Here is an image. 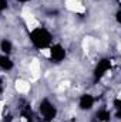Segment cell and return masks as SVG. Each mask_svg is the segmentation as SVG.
Masks as SVG:
<instances>
[{"mask_svg":"<svg viewBox=\"0 0 121 122\" xmlns=\"http://www.w3.org/2000/svg\"><path fill=\"white\" fill-rule=\"evenodd\" d=\"M29 41L31 43V46L36 48V50H43V48H47L53 44V34L51 31L49 30L47 27H43V26H36L30 29L29 33Z\"/></svg>","mask_w":121,"mask_h":122,"instance_id":"6da1fadb","label":"cell"},{"mask_svg":"<svg viewBox=\"0 0 121 122\" xmlns=\"http://www.w3.org/2000/svg\"><path fill=\"white\" fill-rule=\"evenodd\" d=\"M38 112H40V119L46 122H53L57 115H59V108L56 107V104L49 99V98H43L40 101V105H38Z\"/></svg>","mask_w":121,"mask_h":122,"instance_id":"7a4b0ae2","label":"cell"},{"mask_svg":"<svg viewBox=\"0 0 121 122\" xmlns=\"http://www.w3.org/2000/svg\"><path fill=\"white\" fill-rule=\"evenodd\" d=\"M95 102H97V98H95L93 94L84 92V94H81V95L78 97L77 108H78L80 111H83V112H88V111H91V109L94 108Z\"/></svg>","mask_w":121,"mask_h":122,"instance_id":"277c9868","label":"cell"},{"mask_svg":"<svg viewBox=\"0 0 121 122\" xmlns=\"http://www.w3.org/2000/svg\"><path fill=\"white\" fill-rule=\"evenodd\" d=\"M14 53V43L10 38H1L0 40V54L11 56Z\"/></svg>","mask_w":121,"mask_h":122,"instance_id":"5b68a950","label":"cell"},{"mask_svg":"<svg viewBox=\"0 0 121 122\" xmlns=\"http://www.w3.org/2000/svg\"><path fill=\"white\" fill-rule=\"evenodd\" d=\"M67 57V50L61 43H53L49 47V58L47 60L54 62V64H61Z\"/></svg>","mask_w":121,"mask_h":122,"instance_id":"3957f363","label":"cell"}]
</instances>
